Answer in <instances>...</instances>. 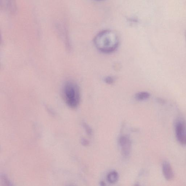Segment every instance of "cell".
<instances>
[{
  "label": "cell",
  "instance_id": "cell-1",
  "mask_svg": "<svg viewBox=\"0 0 186 186\" xmlns=\"http://www.w3.org/2000/svg\"><path fill=\"white\" fill-rule=\"evenodd\" d=\"M94 43L97 49L101 52L111 53L118 47L119 39L114 31L105 30L97 35L94 38Z\"/></svg>",
  "mask_w": 186,
  "mask_h": 186
},
{
  "label": "cell",
  "instance_id": "cell-2",
  "mask_svg": "<svg viewBox=\"0 0 186 186\" xmlns=\"http://www.w3.org/2000/svg\"><path fill=\"white\" fill-rule=\"evenodd\" d=\"M63 95L65 102L72 108L77 107L80 103V95L78 86L73 81H67L63 88Z\"/></svg>",
  "mask_w": 186,
  "mask_h": 186
},
{
  "label": "cell",
  "instance_id": "cell-3",
  "mask_svg": "<svg viewBox=\"0 0 186 186\" xmlns=\"http://www.w3.org/2000/svg\"><path fill=\"white\" fill-rule=\"evenodd\" d=\"M176 138L183 145H186V121L181 118L178 119L175 124Z\"/></svg>",
  "mask_w": 186,
  "mask_h": 186
},
{
  "label": "cell",
  "instance_id": "cell-4",
  "mask_svg": "<svg viewBox=\"0 0 186 186\" xmlns=\"http://www.w3.org/2000/svg\"><path fill=\"white\" fill-rule=\"evenodd\" d=\"M119 143L122 154L125 157L129 156L131 150V143L130 138L127 136H123L119 139Z\"/></svg>",
  "mask_w": 186,
  "mask_h": 186
},
{
  "label": "cell",
  "instance_id": "cell-5",
  "mask_svg": "<svg viewBox=\"0 0 186 186\" xmlns=\"http://www.w3.org/2000/svg\"><path fill=\"white\" fill-rule=\"evenodd\" d=\"M162 173L166 179L170 181L173 179L174 177L172 168L169 162L165 161L162 163Z\"/></svg>",
  "mask_w": 186,
  "mask_h": 186
},
{
  "label": "cell",
  "instance_id": "cell-6",
  "mask_svg": "<svg viewBox=\"0 0 186 186\" xmlns=\"http://www.w3.org/2000/svg\"><path fill=\"white\" fill-rule=\"evenodd\" d=\"M119 175L117 172L113 171L110 172L108 174L107 180L109 183L111 184L115 183L118 180Z\"/></svg>",
  "mask_w": 186,
  "mask_h": 186
},
{
  "label": "cell",
  "instance_id": "cell-7",
  "mask_svg": "<svg viewBox=\"0 0 186 186\" xmlns=\"http://www.w3.org/2000/svg\"><path fill=\"white\" fill-rule=\"evenodd\" d=\"M150 94L147 92H141L137 93L135 95L136 99L138 101H143L148 99Z\"/></svg>",
  "mask_w": 186,
  "mask_h": 186
},
{
  "label": "cell",
  "instance_id": "cell-8",
  "mask_svg": "<svg viewBox=\"0 0 186 186\" xmlns=\"http://www.w3.org/2000/svg\"><path fill=\"white\" fill-rule=\"evenodd\" d=\"M115 79L112 76H108L105 77V81L107 84H112L114 81Z\"/></svg>",
  "mask_w": 186,
  "mask_h": 186
},
{
  "label": "cell",
  "instance_id": "cell-9",
  "mask_svg": "<svg viewBox=\"0 0 186 186\" xmlns=\"http://www.w3.org/2000/svg\"><path fill=\"white\" fill-rule=\"evenodd\" d=\"M185 36L186 39V31H185Z\"/></svg>",
  "mask_w": 186,
  "mask_h": 186
}]
</instances>
